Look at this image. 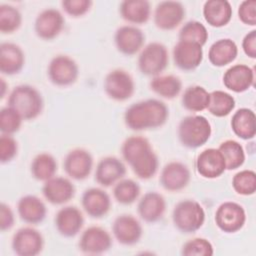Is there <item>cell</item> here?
Segmentation results:
<instances>
[{"label": "cell", "mask_w": 256, "mask_h": 256, "mask_svg": "<svg viewBox=\"0 0 256 256\" xmlns=\"http://www.w3.org/2000/svg\"><path fill=\"white\" fill-rule=\"evenodd\" d=\"M93 168V157L83 148H75L67 153L63 161L65 173L74 180H84L89 177Z\"/></svg>", "instance_id": "obj_12"}, {"label": "cell", "mask_w": 256, "mask_h": 256, "mask_svg": "<svg viewBox=\"0 0 256 256\" xmlns=\"http://www.w3.org/2000/svg\"><path fill=\"white\" fill-rule=\"evenodd\" d=\"M18 151L17 141L8 134H2L0 137V161L1 163H8L12 161Z\"/></svg>", "instance_id": "obj_44"}, {"label": "cell", "mask_w": 256, "mask_h": 256, "mask_svg": "<svg viewBox=\"0 0 256 256\" xmlns=\"http://www.w3.org/2000/svg\"><path fill=\"white\" fill-rule=\"evenodd\" d=\"M212 134L210 122L201 115L184 117L178 125V138L181 144L189 149L203 146Z\"/></svg>", "instance_id": "obj_4"}, {"label": "cell", "mask_w": 256, "mask_h": 256, "mask_svg": "<svg viewBox=\"0 0 256 256\" xmlns=\"http://www.w3.org/2000/svg\"><path fill=\"white\" fill-rule=\"evenodd\" d=\"M182 106L191 112H200L207 109L209 92L202 86L194 85L186 88L181 98Z\"/></svg>", "instance_id": "obj_34"}, {"label": "cell", "mask_w": 256, "mask_h": 256, "mask_svg": "<svg viewBox=\"0 0 256 256\" xmlns=\"http://www.w3.org/2000/svg\"><path fill=\"white\" fill-rule=\"evenodd\" d=\"M42 194L49 203L62 205L69 202L74 197L75 186L65 177L54 176L44 182Z\"/></svg>", "instance_id": "obj_20"}, {"label": "cell", "mask_w": 256, "mask_h": 256, "mask_svg": "<svg viewBox=\"0 0 256 256\" xmlns=\"http://www.w3.org/2000/svg\"><path fill=\"white\" fill-rule=\"evenodd\" d=\"M15 222L14 214L9 205L1 203L0 206V229L1 231L9 230L13 227Z\"/></svg>", "instance_id": "obj_46"}, {"label": "cell", "mask_w": 256, "mask_h": 256, "mask_svg": "<svg viewBox=\"0 0 256 256\" xmlns=\"http://www.w3.org/2000/svg\"><path fill=\"white\" fill-rule=\"evenodd\" d=\"M239 20L249 26L256 25V1L255 0H245L242 1L238 8Z\"/></svg>", "instance_id": "obj_45"}, {"label": "cell", "mask_w": 256, "mask_h": 256, "mask_svg": "<svg viewBox=\"0 0 256 256\" xmlns=\"http://www.w3.org/2000/svg\"><path fill=\"white\" fill-rule=\"evenodd\" d=\"M47 75L54 85L66 87L77 81L79 67L75 60L68 55H57L51 59L47 68Z\"/></svg>", "instance_id": "obj_7"}, {"label": "cell", "mask_w": 256, "mask_h": 256, "mask_svg": "<svg viewBox=\"0 0 256 256\" xmlns=\"http://www.w3.org/2000/svg\"><path fill=\"white\" fill-rule=\"evenodd\" d=\"M236 102L234 97L222 90H215L209 93L208 112L215 117H225L235 108Z\"/></svg>", "instance_id": "obj_35"}, {"label": "cell", "mask_w": 256, "mask_h": 256, "mask_svg": "<svg viewBox=\"0 0 256 256\" xmlns=\"http://www.w3.org/2000/svg\"><path fill=\"white\" fill-rule=\"evenodd\" d=\"M232 14V6L227 0H208L203 5L204 19L212 27L220 28L227 25Z\"/></svg>", "instance_id": "obj_28"}, {"label": "cell", "mask_w": 256, "mask_h": 256, "mask_svg": "<svg viewBox=\"0 0 256 256\" xmlns=\"http://www.w3.org/2000/svg\"><path fill=\"white\" fill-rule=\"evenodd\" d=\"M198 174L207 179L220 177L226 170L225 160L216 148H207L199 153L195 162Z\"/></svg>", "instance_id": "obj_19"}, {"label": "cell", "mask_w": 256, "mask_h": 256, "mask_svg": "<svg viewBox=\"0 0 256 256\" xmlns=\"http://www.w3.org/2000/svg\"><path fill=\"white\" fill-rule=\"evenodd\" d=\"M237 55L238 46L229 38H222L215 41L208 51V59L216 67H223L232 63Z\"/></svg>", "instance_id": "obj_29"}, {"label": "cell", "mask_w": 256, "mask_h": 256, "mask_svg": "<svg viewBox=\"0 0 256 256\" xmlns=\"http://www.w3.org/2000/svg\"><path fill=\"white\" fill-rule=\"evenodd\" d=\"M151 90L165 99H174L182 90V82L175 75H158L150 81Z\"/></svg>", "instance_id": "obj_32"}, {"label": "cell", "mask_w": 256, "mask_h": 256, "mask_svg": "<svg viewBox=\"0 0 256 256\" xmlns=\"http://www.w3.org/2000/svg\"><path fill=\"white\" fill-rule=\"evenodd\" d=\"M181 254L185 256H211L214 254V248L207 239L194 238L183 245Z\"/></svg>", "instance_id": "obj_42"}, {"label": "cell", "mask_w": 256, "mask_h": 256, "mask_svg": "<svg viewBox=\"0 0 256 256\" xmlns=\"http://www.w3.org/2000/svg\"><path fill=\"white\" fill-rule=\"evenodd\" d=\"M121 153L138 178L148 180L157 173L159 160L147 138L143 136L128 137L122 143Z\"/></svg>", "instance_id": "obj_1"}, {"label": "cell", "mask_w": 256, "mask_h": 256, "mask_svg": "<svg viewBox=\"0 0 256 256\" xmlns=\"http://www.w3.org/2000/svg\"><path fill=\"white\" fill-rule=\"evenodd\" d=\"M22 116L10 106L4 107L0 111V130L2 134L12 135L19 131L22 121Z\"/></svg>", "instance_id": "obj_41"}, {"label": "cell", "mask_w": 256, "mask_h": 256, "mask_svg": "<svg viewBox=\"0 0 256 256\" xmlns=\"http://www.w3.org/2000/svg\"><path fill=\"white\" fill-rule=\"evenodd\" d=\"M44 247V238L35 228L23 227L12 237V249L19 256H36Z\"/></svg>", "instance_id": "obj_11"}, {"label": "cell", "mask_w": 256, "mask_h": 256, "mask_svg": "<svg viewBox=\"0 0 256 256\" xmlns=\"http://www.w3.org/2000/svg\"><path fill=\"white\" fill-rule=\"evenodd\" d=\"M243 52L251 59L256 58V30L248 32L242 40Z\"/></svg>", "instance_id": "obj_47"}, {"label": "cell", "mask_w": 256, "mask_h": 256, "mask_svg": "<svg viewBox=\"0 0 256 256\" xmlns=\"http://www.w3.org/2000/svg\"><path fill=\"white\" fill-rule=\"evenodd\" d=\"M55 227L58 233L64 237H74L84 225V216L76 206H65L55 215Z\"/></svg>", "instance_id": "obj_23"}, {"label": "cell", "mask_w": 256, "mask_h": 256, "mask_svg": "<svg viewBox=\"0 0 256 256\" xmlns=\"http://www.w3.org/2000/svg\"><path fill=\"white\" fill-rule=\"evenodd\" d=\"M93 5L91 0H63L62 9L71 17H81L88 13Z\"/></svg>", "instance_id": "obj_43"}, {"label": "cell", "mask_w": 256, "mask_h": 256, "mask_svg": "<svg viewBox=\"0 0 256 256\" xmlns=\"http://www.w3.org/2000/svg\"><path fill=\"white\" fill-rule=\"evenodd\" d=\"M208 37L209 34L206 27L196 20L186 22L179 31V40L194 42L201 46L206 44Z\"/></svg>", "instance_id": "obj_39"}, {"label": "cell", "mask_w": 256, "mask_h": 256, "mask_svg": "<svg viewBox=\"0 0 256 256\" xmlns=\"http://www.w3.org/2000/svg\"><path fill=\"white\" fill-rule=\"evenodd\" d=\"M121 17L131 24H145L151 15V5L146 0H124L120 3Z\"/></svg>", "instance_id": "obj_30"}, {"label": "cell", "mask_w": 256, "mask_h": 256, "mask_svg": "<svg viewBox=\"0 0 256 256\" xmlns=\"http://www.w3.org/2000/svg\"><path fill=\"white\" fill-rule=\"evenodd\" d=\"M103 86L109 98L120 102L131 98L135 91V83L132 76L123 69L110 71L104 79Z\"/></svg>", "instance_id": "obj_8"}, {"label": "cell", "mask_w": 256, "mask_h": 256, "mask_svg": "<svg viewBox=\"0 0 256 256\" xmlns=\"http://www.w3.org/2000/svg\"><path fill=\"white\" fill-rule=\"evenodd\" d=\"M185 14V7L181 2L161 1L157 4L154 11V24L160 30H173L181 24Z\"/></svg>", "instance_id": "obj_10"}, {"label": "cell", "mask_w": 256, "mask_h": 256, "mask_svg": "<svg viewBox=\"0 0 256 256\" xmlns=\"http://www.w3.org/2000/svg\"><path fill=\"white\" fill-rule=\"evenodd\" d=\"M30 170L36 180L45 182L55 176L57 172V161L50 153L42 152L33 158Z\"/></svg>", "instance_id": "obj_33"}, {"label": "cell", "mask_w": 256, "mask_h": 256, "mask_svg": "<svg viewBox=\"0 0 256 256\" xmlns=\"http://www.w3.org/2000/svg\"><path fill=\"white\" fill-rule=\"evenodd\" d=\"M25 64V55L15 43L3 42L0 45V72L5 75L19 73Z\"/></svg>", "instance_id": "obj_26"}, {"label": "cell", "mask_w": 256, "mask_h": 256, "mask_svg": "<svg viewBox=\"0 0 256 256\" xmlns=\"http://www.w3.org/2000/svg\"><path fill=\"white\" fill-rule=\"evenodd\" d=\"M78 245L79 249L85 254H103L111 248L112 237L106 229L99 226H90L82 232Z\"/></svg>", "instance_id": "obj_13"}, {"label": "cell", "mask_w": 256, "mask_h": 256, "mask_svg": "<svg viewBox=\"0 0 256 256\" xmlns=\"http://www.w3.org/2000/svg\"><path fill=\"white\" fill-rule=\"evenodd\" d=\"M0 80H1V89H2V91H1V98H3V97H4V95H5L6 83H5V81H4V79H3V78H1Z\"/></svg>", "instance_id": "obj_48"}, {"label": "cell", "mask_w": 256, "mask_h": 256, "mask_svg": "<svg viewBox=\"0 0 256 256\" xmlns=\"http://www.w3.org/2000/svg\"><path fill=\"white\" fill-rule=\"evenodd\" d=\"M169 62L166 46L160 42H151L142 48L138 56V68L146 76H158Z\"/></svg>", "instance_id": "obj_6"}, {"label": "cell", "mask_w": 256, "mask_h": 256, "mask_svg": "<svg viewBox=\"0 0 256 256\" xmlns=\"http://www.w3.org/2000/svg\"><path fill=\"white\" fill-rule=\"evenodd\" d=\"M64 23V17L59 10L47 8L37 15L34 30L39 38L43 40H53L63 30Z\"/></svg>", "instance_id": "obj_15"}, {"label": "cell", "mask_w": 256, "mask_h": 256, "mask_svg": "<svg viewBox=\"0 0 256 256\" xmlns=\"http://www.w3.org/2000/svg\"><path fill=\"white\" fill-rule=\"evenodd\" d=\"M140 192L139 184L132 179H121L113 187L114 199L123 205L134 203L138 199Z\"/></svg>", "instance_id": "obj_37"}, {"label": "cell", "mask_w": 256, "mask_h": 256, "mask_svg": "<svg viewBox=\"0 0 256 256\" xmlns=\"http://www.w3.org/2000/svg\"><path fill=\"white\" fill-rule=\"evenodd\" d=\"M8 106L15 109L24 120H33L41 114L44 103L41 93L35 87L22 84L10 92Z\"/></svg>", "instance_id": "obj_3"}, {"label": "cell", "mask_w": 256, "mask_h": 256, "mask_svg": "<svg viewBox=\"0 0 256 256\" xmlns=\"http://www.w3.org/2000/svg\"><path fill=\"white\" fill-rule=\"evenodd\" d=\"M22 24V15L20 11L8 4L0 5V31L4 34H10L17 31Z\"/></svg>", "instance_id": "obj_38"}, {"label": "cell", "mask_w": 256, "mask_h": 256, "mask_svg": "<svg viewBox=\"0 0 256 256\" xmlns=\"http://www.w3.org/2000/svg\"><path fill=\"white\" fill-rule=\"evenodd\" d=\"M231 128L236 136L243 140L254 138L256 134V117L253 110L240 108L232 116Z\"/></svg>", "instance_id": "obj_31"}, {"label": "cell", "mask_w": 256, "mask_h": 256, "mask_svg": "<svg viewBox=\"0 0 256 256\" xmlns=\"http://www.w3.org/2000/svg\"><path fill=\"white\" fill-rule=\"evenodd\" d=\"M173 60L175 66L183 71L195 70L203 60L202 46L194 42L179 40L173 48Z\"/></svg>", "instance_id": "obj_17"}, {"label": "cell", "mask_w": 256, "mask_h": 256, "mask_svg": "<svg viewBox=\"0 0 256 256\" xmlns=\"http://www.w3.org/2000/svg\"><path fill=\"white\" fill-rule=\"evenodd\" d=\"M190 179L191 173L186 164L179 161H171L163 167L159 181L165 190L178 192L188 186Z\"/></svg>", "instance_id": "obj_14"}, {"label": "cell", "mask_w": 256, "mask_h": 256, "mask_svg": "<svg viewBox=\"0 0 256 256\" xmlns=\"http://www.w3.org/2000/svg\"><path fill=\"white\" fill-rule=\"evenodd\" d=\"M223 84L235 93L245 92L254 85V71L248 65L235 64L225 71Z\"/></svg>", "instance_id": "obj_25"}, {"label": "cell", "mask_w": 256, "mask_h": 256, "mask_svg": "<svg viewBox=\"0 0 256 256\" xmlns=\"http://www.w3.org/2000/svg\"><path fill=\"white\" fill-rule=\"evenodd\" d=\"M174 226L182 233H194L205 222V211L201 204L195 200L178 202L172 212Z\"/></svg>", "instance_id": "obj_5"}, {"label": "cell", "mask_w": 256, "mask_h": 256, "mask_svg": "<svg viewBox=\"0 0 256 256\" xmlns=\"http://www.w3.org/2000/svg\"><path fill=\"white\" fill-rule=\"evenodd\" d=\"M17 211L21 220L27 224H39L47 214L45 203L35 195L21 197L17 204Z\"/></svg>", "instance_id": "obj_27"}, {"label": "cell", "mask_w": 256, "mask_h": 256, "mask_svg": "<svg viewBox=\"0 0 256 256\" xmlns=\"http://www.w3.org/2000/svg\"><path fill=\"white\" fill-rule=\"evenodd\" d=\"M126 174V166L119 158L107 156L102 158L95 170V181L104 187H110L123 179Z\"/></svg>", "instance_id": "obj_21"}, {"label": "cell", "mask_w": 256, "mask_h": 256, "mask_svg": "<svg viewBox=\"0 0 256 256\" xmlns=\"http://www.w3.org/2000/svg\"><path fill=\"white\" fill-rule=\"evenodd\" d=\"M166 211L165 198L158 192L145 193L138 202L137 212L140 218L147 223H155L161 220Z\"/></svg>", "instance_id": "obj_24"}, {"label": "cell", "mask_w": 256, "mask_h": 256, "mask_svg": "<svg viewBox=\"0 0 256 256\" xmlns=\"http://www.w3.org/2000/svg\"><path fill=\"white\" fill-rule=\"evenodd\" d=\"M112 233L120 244L132 246L140 241L143 230L138 219L129 214H122L115 218Z\"/></svg>", "instance_id": "obj_16"}, {"label": "cell", "mask_w": 256, "mask_h": 256, "mask_svg": "<svg viewBox=\"0 0 256 256\" xmlns=\"http://www.w3.org/2000/svg\"><path fill=\"white\" fill-rule=\"evenodd\" d=\"M114 42L120 53L132 56L142 50L145 35L141 29L134 25H123L116 30Z\"/></svg>", "instance_id": "obj_18"}, {"label": "cell", "mask_w": 256, "mask_h": 256, "mask_svg": "<svg viewBox=\"0 0 256 256\" xmlns=\"http://www.w3.org/2000/svg\"><path fill=\"white\" fill-rule=\"evenodd\" d=\"M232 187L234 191L239 195H253L256 191L255 172L249 169L239 171L232 178Z\"/></svg>", "instance_id": "obj_40"}, {"label": "cell", "mask_w": 256, "mask_h": 256, "mask_svg": "<svg viewBox=\"0 0 256 256\" xmlns=\"http://www.w3.org/2000/svg\"><path fill=\"white\" fill-rule=\"evenodd\" d=\"M81 205L88 216L98 219L104 217L110 211L111 198L103 189L92 187L83 192Z\"/></svg>", "instance_id": "obj_22"}, {"label": "cell", "mask_w": 256, "mask_h": 256, "mask_svg": "<svg viewBox=\"0 0 256 256\" xmlns=\"http://www.w3.org/2000/svg\"><path fill=\"white\" fill-rule=\"evenodd\" d=\"M218 149L225 160L227 170H235L244 164L245 152L239 142L228 139L223 141Z\"/></svg>", "instance_id": "obj_36"}, {"label": "cell", "mask_w": 256, "mask_h": 256, "mask_svg": "<svg viewBox=\"0 0 256 256\" xmlns=\"http://www.w3.org/2000/svg\"><path fill=\"white\" fill-rule=\"evenodd\" d=\"M246 222V213L242 205L226 201L219 205L215 212V223L225 233H236Z\"/></svg>", "instance_id": "obj_9"}, {"label": "cell", "mask_w": 256, "mask_h": 256, "mask_svg": "<svg viewBox=\"0 0 256 256\" xmlns=\"http://www.w3.org/2000/svg\"><path fill=\"white\" fill-rule=\"evenodd\" d=\"M169 117L167 105L158 99H147L130 105L124 113L125 125L134 131L156 129Z\"/></svg>", "instance_id": "obj_2"}]
</instances>
